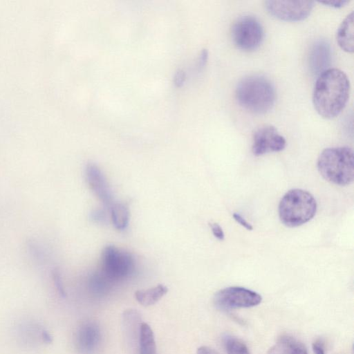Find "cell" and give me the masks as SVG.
<instances>
[{"label": "cell", "instance_id": "obj_19", "mask_svg": "<svg viewBox=\"0 0 354 354\" xmlns=\"http://www.w3.org/2000/svg\"><path fill=\"white\" fill-rule=\"evenodd\" d=\"M222 341L227 354H250L246 344L234 335L225 334Z\"/></svg>", "mask_w": 354, "mask_h": 354}, {"label": "cell", "instance_id": "obj_5", "mask_svg": "<svg viewBox=\"0 0 354 354\" xmlns=\"http://www.w3.org/2000/svg\"><path fill=\"white\" fill-rule=\"evenodd\" d=\"M102 273L113 283L129 277L134 270L131 254L114 245H107L101 256Z\"/></svg>", "mask_w": 354, "mask_h": 354}, {"label": "cell", "instance_id": "obj_11", "mask_svg": "<svg viewBox=\"0 0 354 354\" xmlns=\"http://www.w3.org/2000/svg\"><path fill=\"white\" fill-rule=\"evenodd\" d=\"M86 179L91 189L105 205H112L113 196L108 182L97 165L89 162L86 167Z\"/></svg>", "mask_w": 354, "mask_h": 354}, {"label": "cell", "instance_id": "obj_1", "mask_svg": "<svg viewBox=\"0 0 354 354\" xmlns=\"http://www.w3.org/2000/svg\"><path fill=\"white\" fill-rule=\"evenodd\" d=\"M350 93L346 74L336 68H328L316 80L313 102L316 111L326 119L337 116L344 109Z\"/></svg>", "mask_w": 354, "mask_h": 354}, {"label": "cell", "instance_id": "obj_16", "mask_svg": "<svg viewBox=\"0 0 354 354\" xmlns=\"http://www.w3.org/2000/svg\"><path fill=\"white\" fill-rule=\"evenodd\" d=\"M167 292V286L158 284L153 288L137 290L135 292V298L141 305L149 306L158 302Z\"/></svg>", "mask_w": 354, "mask_h": 354}, {"label": "cell", "instance_id": "obj_17", "mask_svg": "<svg viewBox=\"0 0 354 354\" xmlns=\"http://www.w3.org/2000/svg\"><path fill=\"white\" fill-rule=\"evenodd\" d=\"M139 354H156V345L153 332L150 326L142 322L138 336Z\"/></svg>", "mask_w": 354, "mask_h": 354}, {"label": "cell", "instance_id": "obj_20", "mask_svg": "<svg viewBox=\"0 0 354 354\" xmlns=\"http://www.w3.org/2000/svg\"><path fill=\"white\" fill-rule=\"evenodd\" d=\"M113 283L102 272L96 273L89 280V288L92 293L102 296L109 290Z\"/></svg>", "mask_w": 354, "mask_h": 354}, {"label": "cell", "instance_id": "obj_28", "mask_svg": "<svg viewBox=\"0 0 354 354\" xmlns=\"http://www.w3.org/2000/svg\"><path fill=\"white\" fill-rule=\"evenodd\" d=\"M91 218L95 222H103L105 219V214L100 210H96L91 214Z\"/></svg>", "mask_w": 354, "mask_h": 354}, {"label": "cell", "instance_id": "obj_8", "mask_svg": "<svg viewBox=\"0 0 354 354\" xmlns=\"http://www.w3.org/2000/svg\"><path fill=\"white\" fill-rule=\"evenodd\" d=\"M311 1H266L268 12L274 17L288 21H298L306 19L314 8Z\"/></svg>", "mask_w": 354, "mask_h": 354}, {"label": "cell", "instance_id": "obj_29", "mask_svg": "<svg viewBox=\"0 0 354 354\" xmlns=\"http://www.w3.org/2000/svg\"><path fill=\"white\" fill-rule=\"evenodd\" d=\"M207 56H208L207 50L206 49H203L201 51L200 57H199V66H203L205 64L207 59Z\"/></svg>", "mask_w": 354, "mask_h": 354}, {"label": "cell", "instance_id": "obj_24", "mask_svg": "<svg viewBox=\"0 0 354 354\" xmlns=\"http://www.w3.org/2000/svg\"><path fill=\"white\" fill-rule=\"evenodd\" d=\"M232 216L234 219L239 223L241 226L245 227L248 230H252L253 227L252 225L249 223L244 218H243L238 213H234L232 214Z\"/></svg>", "mask_w": 354, "mask_h": 354}, {"label": "cell", "instance_id": "obj_2", "mask_svg": "<svg viewBox=\"0 0 354 354\" xmlns=\"http://www.w3.org/2000/svg\"><path fill=\"white\" fill-rule=\"evenodd\" d=\"M235 95L239 104L256 114H263L274 106L276 91L273 84L261 75H250L238 83Z\"/></svg>", "mask_w": 354, "mask_h": 354}, {"label": "cell", "instance_id": "obj_27", "mask_svg": "<svg viewBox=\"0 0 354 354\" xmlns=\"http://www.w3.org/2000/svg\"><path fill=\"white\" fill-rule=\"evenodd\" d=\"M196 354H219L214 348L207 346H202L197 349Z\"/></svg>", "mask_w": 354, "mask_h": 354}, {"label": "cell", "instance_id": "obj_23", "mask_svg": "<svg viewBox=\"0 0 354 354\" xmlns=\"http://www.w3.org/2000/svg\"><path fill=\"white\" fill-rule=\"evenodd\" d=\"M185 80V73L183 69H178L174 76V83L176 86H181Z\"/></svg>", "mask_w": 354, "mask_h": 354}, {"label": "cell", "instance_id": "obj_6", "mask_svg": "<svg viewBox=\"0 0 354 354\" xmlns=\"http://www.w3.org/2000/svg\"><path fill=\"white\" fill-rule=\"evenodd\" d=\"M231 35L233 42L239 49L251 51L261 45L264 31L261 24L255 17L243 15L233 23Z\"/></svg>", "mask_w": 354, "mask_h": 354}, {"label": "cell", "instance_id": "obj_9", "mask_svg": "<svg viewBox=\"0 0 354 354\" xmlns=\"http://www.w3.org/2000/svg\"><path fill=\"white\" fill-rule=\"evenodd\" d=\"M286 145L285 138L272 125L261 127L253 134L252 151L255 156L281 151Z\"/></svg>", "mask_w": 354, "mask_h": 354}, {"label": "cell", "instance_id": "obj_4", "mask_svg": "<svg viewBox=\"0 0 354 354\" xmlns=\"http://www.w3.org/2000/svg\"><path fill=\"white\" fill-rule=\"evenodd\" d=\"M278 210L283 225L290 227H298L313 218L317 211V202L310 192L293 189L283 195Z\"/></svg>", "mask_w": 354, "mask_h": 354}, {"label": "cell", "instance_id": "obj_13", "mask_svg": "<svg viewBox=\"0 0 354 354\" xmlns=\"http://www.w3.org/2000/svg\"><path fill=\"white\" fill-rule=\"evenodd\" d=\"M123 329L126 338L130 344L138 341L141 322V317L135 309H127L122 315Z\"/></svg>", "mask_w": 354, "mask_h": 354}, {"label": "cell", "instance_id": "obj_15", "mask_svg": "<svg viewBox=\"0 0 354 354\" xmlns=\"http://www.w3.org/2000/svg\"><path fill=\"white\" fill-rule=\"evenodd\" d=\"M337 41L339 47L347 53L353 52V12L342 21L337 31Z\"/></svg>", "mask_w": 354, "mask_h": 354}, {"label": "cell", "instance_id": "obj_25", "mask_svg": "<svg viewBox=\"0 0 354 354\" xmlns=\"http://www.w3.org/2000/svg\"><path fill=\"white\" fill-rule=\"evenodd\" d=\"M314 354H325L324 344L322 340L317 339L312 344Z\"/></svg>", "mask_w": 354, "mask_h": 354}, {"label": "cell", "instance_id": "obj_26", "mask_svg": "<svg viewBox=\"0 0 354 354\" xmlns=\"http://www.w3.org/2000/svg\"><path fill=\"white\" fill-rule=\"evenodd\" d=\"M319 3H323L324 5H327L328 6L339 8L344 6L346 3H348V1L341 0V1H319Z\"/></svg>", "mask_w": 354, "mask_h": 354}, {"label": "cell", "instance_id": "obj_3", "mask_svg": "<svg viewBox=\"0 0 354 354\" xmlns=\"http://www.w3.org/2000/svg\"><path fill=\"white\" fill-rule=\"evenodd\" d=\"M317 169L328 181L340 186L351 184L354 176V156L348 147L324 149L317 159Z\"/></svg>", "mask_w": 354, "mask_h": 354}, {"label": "cell", "instance_id": "obj_14", "mask_svg": "<svg viewBox=\"0 0 354 354\" xmlns=\"http://www.w3.org/2000/svg\"><path fill=\"white\" fill-rule=\"evenodd\" d=\"M268 354H308L304 344L290 335H285L279 338Z\"/></svg>", "mask_w": 354, "mask_h": 354}, {"label": "cell", "instance_id": "obj_18", "mask_svg": "<svg viewBox=\"0 0 354 354\" xmlns=\"http://www.w3.org/2000/svg\"><path fill=\"white\" fill-rule=\"evenodd\" d=\"M111 217L112 223L117 230H124L129 221V207L124 203L113 204L111 207Z\"/></svg>", "mask_w": 354, "mask_h": 354}, {"label": "cell", "instance_id": "obj_12", "mask_svg": "<svg viewBox=\"0 0 354 354\" xmlns=\"http://www.w3.org/2000/svg\"><path fill=\"white\" fill-rule=\"evenodd\" d=\"M331 50L329 44L324 39L316 41L310 50L309 66L310 71L319 75L330 65Z\"/></svg>", "mask_w": 354, "mask_h": 354}, {"label": "cell", "instance_id": "obj_7", "mask_svg": "<svg viewBox=\"0 0 354 354\" xmlns=\"http://www.w3.org/2000/svg\"><path fill=\"white\" fill-rule=\"evenodd\" d=\"M261 301L262 297L260 294L240 286H231L220 290L213 299L216 308L222 311L254 307Z\"/></svg>", "mask_w": 354, "mask_h": 354}, {"label": "cell", "instance_id": "obj_10", "mask_svg": "<svg viewBox=\"0 0 354 354\" xmlns=\"http://www.w3.org/2000/svg\"><path fill=\"white\" fill-rule=\"evenodd\" d=\"M102 330L94 321H86L77 328L75 344L80 354H95L102 342Z\"/></svg>", "mask_w": 354, "mask_h": 354}, {"label": "cell", "instance_id": "obj_21", "mask_svg": "<svg viewBox=\"0 0 354 354\" xmlns=\"http://www.w3.org/2000/svg\"><path fill=\"white\" fill-rule=\"evenodd\" d=\"M209 225L214 236L220 241L224 240L225 234L221 225L216 223H210Z\"/></svg>", "mask_w": 354, "mask_h": 354}, {"label": "cell", "instance_id": "obj_22", "mask_svg": "<svg viewBox=\"0 0 354 354\" xmlns=\"http://www.w3.org/2000/svg\"><path fill=\"white\" fill-rule=\"evenodd\" d=\"M53 279L55 281V284L57 287V289L62 297H65L66 292L64 291V288L62 285V282L61 280L60 274L58 271L54 270L53 272Z\"/></svg>", "mask_w": 354, "mask_h": 354}]
</instances>
